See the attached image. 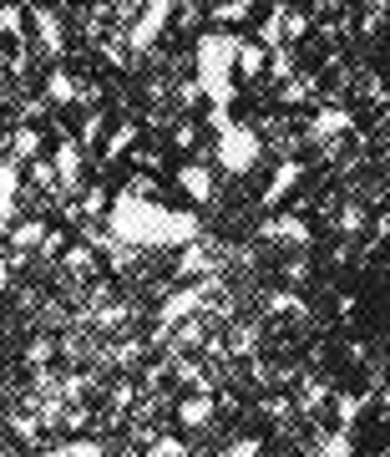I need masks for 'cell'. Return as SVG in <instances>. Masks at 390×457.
Masks as SVG:
<instances>
[{"label": "cell", "mask_w": 390, "mask_h": 457, "mask_svg": "<svg viewBox=\"0 0 390 457\" xmlns=\"http://www.w3.org/2000/svg\"><path fill=\"white\" fill-rule=\"evenodd\" d=\"M198 213L188 209H163V204H147V198L117 194V204H107V234L112 245H132V249H183L198 239Z\"/></svg>", "instance_id": "obj_1"}, {"label": "cell", "mask_w": 390, "mask_h": 457, "mask_svg": "<svg viewBox=\"0 0 390 457\" xmlns=\"http://www.w3.org/2000/svg\"><path fill=\"white\" fill-rule=\"evenodd\" d=\"M218 457H259V442H254V437H244V442H233V447H223Z\"/></svg>", "instance_id": "obj_26"}, {"label": "cell", "mask_w": 390, "mask_h": 457, "mask_svg": "<svg viewBox=\"0 0 390 457\" xmlns=\"http://www.w3.org/2000/svg\"><path fill=\"white\" fill-rule=\"evenodd\" d=\"M0 427H5V417H0Z\"/></svg>", "instance_id": "obj_32"}, {"label": "cell", "mask_w": 390, "mask_h": 457, "mask_svg": "<svg viewBox=\"0 0 390 457\" xmlns=\"http://www.w3.org/2000/svg\"><path fill=\"white\" fill-rule=\"evenodd\" d=\"M345 128H350V112H340V107L314 117V137H329V132H345Z\"/></svg>", "instance_id": "obj_19"}, {"label": "cell", "mask_w": 390, "mask_h": 457, "mask_svg": "<svg viewBox=\"0 0 390 457\" xmlns=\"http://www.w3.org/2000/svg\"><path fill=\"white\" fill-rule=\"evenodd\" d=\"M167 16H173V0H147V5H142V16L132 21V46H137V51L152 46V41L163 36Z\"/></svg>", "instance_id": "obj_4"}, {"label": "cell", "mask_w": 390, "mask_h": 457, "mask_svg": "<svg viewBox=\"0 0 390 457\" xmlns=\"http://www.w3.org/2000/svg\"><path fill=\"white\" fill-rule=\"evenodd\" d=\"M274 31H279V46H284V41H299V36L309 31V16L305 11H289V5H274Z\"/></svg>", "instance_id": "obj_11"}, {"label": "cell", "mask_w": 390, "mask_h": 457, "mask_svg": "<svg viewBox=\"0 0 390 457\" xmlns=\"http://www.w3.org/2000/svg\"><path fill=\"white\" fill-rule=\"evenodd\" d=\"M31 26H36V46L46 51V56H61V16H56V11H36L31 16Z\"/></svg>", "instance_id": "obj_9"}, {"label": "cell", "mask_w": 390, "mask_h": 457, "mask_svg": "<svg viewBox=\"0 0 390 457\" xmlns=\"http://www.w3.org/2000/svg\"><path fill=\"white\" fill-rule=\"evenodd\" d=\"M269 305H274L279 315H305V300H299V295H274Z\"/></svg>", "instance_id": "obj_22"}, {"label": "cell", "mask_w": 390, "mask_h": 457, "mask_svg": "<svg viewBox=\"0 0 390 457\" xmlns=\"http://www.w3.org/2000/svg\"><path fill=\"white\" fill-rule=\"evenodd\" d=\"M16 188H20V163L5 158V163H0V228L16 219Z\"/></svg>", "instance_id": "obj_8"}, {"label": "cell", "mask_w": 390, "mask_h": 457, "mask_svg": "<svg viewBox=\"0 0 390 457\" xmlns=\"http://www.w3.org/2000/svg\"><path fill=\"white\" fill-rule=\"evenodd\" d=\"M264 66H269V51L259 46V41H239V51H233V77H244V82H254Z\"/></svg>", "instance_id": "obj_10"}, {"label": "cell", "mask_w": 390, "mask_h": 457, "mask_svg": "<svg viewBox=\"0 0 390 457\" xmlns=\"http://www.w3.org/2000/svg\"><path fill=\"white\" fill-rule=\"evenodd\" d=\"M208 417H213V402H208V396H188V402L178 407V422H183V427H203Z\"/></svg>", "instance_id": "obj_15"}, {"label": "cell", "mask_w": 390, "mask_h": 457, "mask_svg": "<svg viewBox=\"0 0 390 457\" xmlns=\"http://www.w3.org/2000/svg\"><path fill=\"white\" fill-rule=\"evenodd\" d=\"M213 16H218V21H239V16H248V0H223Z\"/></svg>", "instance_id": "obj_25"}, {"label": "cell", "mask_w": 390, "mask_h": 457, "mask_svg": "<svg viewBox=\"0 0 390 457\" xmlns=\"http://www.w3.org/2000/svg\"><path fill=\"white\" fill-rule=\"evenodd\" d=\"M86 213H102L107 209V188H97V183H92V188H86V204H82Z\"/></svg>", "instance_id": "obj_27"}, {"label": "cell", "mask_w": 390, "mask_h": 457, "mask_svg": "<svg viewBox=\"0 0 390 457\" xmlns=\"http://www.w3.org/2000/svg\"><path fill=\"white\" fill-rule=\"evenodd\" d=\"M102 122H107L102 112H92V117L82 122V143H86V147H97V137H102Z\"/></svg>", "instance_id": "obj_23"}, {"label": "cell", "mask_w": 390, "mask_h": 457, "mask_svg": "<svg viewBox=\"0 0 390 457\" xmlns=\"http://www.w3.org/2000/svg\"><path fill=\"white\" fill-rule=\"evenodd\" d=\"M51 173L61 179V188H82V143H61V147H56Z\"/></svg>", "instance_id": "obj_6"}, {"label": "cell", "mask_w": 390, "mask_h": 457, "mask_svg": "<svg viewBox=\"0 0 390 457\" xmlns=\"http://www.w3.org/2000/svg\"><path fill=\"white\" fill-rule=\"evenodd\" d=\"M233 51H239V36H228V31H208L193 51L198 92L208 97V112H228L233 107Z\"/></svg>", "instance_id": "obj_2"}, {"label": "cell", "mask_w": 390, "mask_h": 457, "mask_svg": "<svg viewBox=\"0 0 390 457\" xmlns=\"http://www.w3.org/2000/svg\"><path fill=\"white\" fill-rule=\"evenodd\" d=\"M152 457H183V442L178 437H163L158 447H152Z\"/></svg>", "instance_id": "obj_28"}, {"label": "cell", "mask_w": 390, "mask_h": 457, "mask_svg": "<svg viewBox=\"0 0 390 457\" xmlns=\"http://www.w3.org/2000/svg\"><path fill=\"white\" fill-rule=\"evenodd\" d=\"M269 234H274V239H284V245H294V249H305L309 239H314L305 219H289V213H279L274 224H269Z\"/></svg>", "instance_id": "obj_12"}, {"label": "cell", "mask_w": 390, "mask_h": 457, "mask_svg": "<svg viewBox=\"0 0 390 457\" xmlns=\"http://www.w3.org/2000/svg\"><path fill=\"white\" fill-rule=\"evenodd\" d=\"M5 285H11V270H5V260H0V295H5Z\"/></svg>", "instance_id": "obj_29"}, {"label": "cell", "mask_w": 390, "mask_h": 457, "mask_svg": "<svg viewBox=\"0 0 390 457\" xmlns=\"http://www.w3.org/2000/svg\"><path fill=\"white\" fill-rule=\"evenodd\" d=\"M178 188L193 198V204H208V198H213V173H208V163H183V168H178Z\"/></svg>", "instance_id": "obj_7"}, {"label": "cell", "mask_w": 390, "mask_h": 457, "mask_svg": "<svg viewBox=\"0 0 390 457\" xmlns=\"http://www.w3.org/2000/svg\"><path fill=\"white\" fill-rule=\"evenodd\" d=\"M41 239H46V224H20V228H11V245H16V249H41Z\"/></svg>", "instance_id": "obj_17"}, {"label": "cell", "mask_w": 390, "mask_h": 457, "mask_svg": "<svg viewBox=\"0 0 390 457\" xmlns=\"http://www.w3.org/2000/svg\"><path fill=\"white\" fill-rule=\"evenodd\" d=\"M375 457H390V453H375Z\"/></svg>", "instance_id": "obj_31"}, {"label": "cell", "mask_w": 390, "mask_h": 457, "mask_svg": "<svg viewBox=\"0 0 390 457\" xmlns=\"http://www.w3.org/2000/svg\"><path fill=\"white\" fill-rule=\"evenodd\" d=\"M0 36H26V11L16 0H5V11H0Z\"/></svg>", "instance_id": "obj_16"}, {"label": "cell", "mask_w": 390, "mask_h": 457, "mask_svg": "<svg viewBox=\"0 0 390 457\" xmlns=\"http://www.w3.org/2000/svg\"><path fill=\"white\" fill-rule=\"evenodd\" d=\"M132 137H137V122H122V128L112 132V143L102 147V158L112 163V158H117V153H122V147H132Z\"/></svg>", "instance_id": "obj_20"}, {"label": "cell", "mask_w": 390, "mask_h": 457, "mask_svg": "<svg viewBox=\"0 0 390 457\" xmlns=\"http://www.w3.org/2000/svg\"><path fill=\"white\" fill-rule=\"evenodd\" d=\"M213 158H218L228 173H254L259 158H264V137L254 128L228 122V128H218V153H213Z\"/></svg>", "instance_id": "obj_3"}, {"label": "cell", "mask_w": 390, "mask_h": 457, "mask_svg": "<svg viewBox=\"0 0 390 457\" xmlns=\"http://www.w3.org/2000/svg\"><path fill=\"white\" fill-rule=\"evenodd\" d=\"M299 173H305V168H299V163H279L274 183L264 188V204H269V209H279V198H284V194H289V188H294V183H299Z\"/></svg>", "instance_id": "obj_13"}, {"label": "cell", "mask_w": 390, "mask_h": 457, "mask_svg": "<svg viewBox=\"0 0 390 457\" xmlns=\"http://www.w3.org/2000/svg\"><path fill=\"white\" fill-rule=\"evenodd\" d=\"M20 457H107V447L92 437L82 442H61V447H46V453H20Z\"/></svg>", "instance_id": "obj_14"}, {"label": "cell", "mask_w": 390, "mask_h": 457, "mask_svg": "<svg viewBox=\"0 0 390 457\" xmlns=\"http://www.w3.org/2000/svg\"><path fill=\"white\" fill-rule=\"evenodd\" d=\"M325 457H350V427H340V432L325 442Z\"/></svg>", "instance_id": "obj_21"}, {"label": "cell", "mask_w": 390, "mask_h": 457, "mask_svg": "<svg viewBox=\"0 0 390 457\" xmlns=\"http://www.w3.org/2000/svg\"><path fill=\"white\" fill-rule=\"evenodd\" d=\"M365 5H375V11H386V5H390V0H365Z\"/></svg>", "instance_id": "obj_30"}, {"label": "cell", "mask_w": 390, "mask_h": 457, "mask_svg": "<svg viewBox=\"0 0 390 457\" xmlns=\"http://www.w3.org/2000/svg\"><path fill=\"white\" fill-rule=\"evenodd\" d=\"M16 5H20V0H16Z\"/></svg>", "instance_id": "obj_33"}, {"label": "cell", "mask_w": 390, "mask_h": 457, "mask_svg": "<svg viewBox=\"0 0 390 457\" xmlns=\"http://www.w3.org/2000/svg\"><path fill=\"white\" fill-rule=\"evenodd\" d=\"M46 97L61 102V107L77 97V87H71V77H66V71H51V77H46Z\"/></svg>", "instance_id": "obj_18"}, {"label": "cell", "mask_w": 390, "mask_h": 457, "mask_svg": "<svg viewBox=\"0 0 390 457\" xmlns=\"http://www.w3.org/2000/svg\"><path fill=\"white\" fill-rule=\"evenodd\" d=\"M36 147H41V137H36V128H20V132H16V153H20V158H31Z\"/></svg>", "instance_id": "obj_24"}, {"label": "cell", "mask_w": 390, "mask_h": 457, "mask_svg": "<svg viewBox=\"0 0 390 457\" xmlns=\"http://www.w3.org/2000/svg\"><path fill=\"white\" fill-rule=\"evenodd\" d=\"M203 300H208V279H203V285H188V290H178V295H167L163 311H158V320H163V326H178L183 315H193Z\"/></svg>", "instance_id": "obj_5"}]
</instances>
